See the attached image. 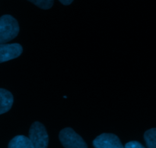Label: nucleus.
Masks as SVG:
<instances>
[{
    "instance_id": "20e7f679",
    "label": "nucleus",
    "mask_w": 156,
    "mask_h": 148,
    "mask_svg": "<svg viewBox=\"0 0 156 148\" xmlns=\"http://www.w3.org/2000/svg\"><path fill=\"white\" fill-rule=\"evenodd\" d=\"M95 148H124L118 137L114 134L104 133L93 141Z\"/></svg>"
},
{
    "instance_id": "6e6552de",
    "label": "nucleus",
    "mask_w": 156,
    "mask_h": 148,
    "mask_svg": "<svg viewBox=\"0 0 156 148\" xmlns=\"http://www.w3.org/2000/svg\"><path fill=\"white\" fill-rule=\"evenodd\" d=\"M156 129H152L146 131L144 134V138L146 141L147 147L149 148H156Z\"/></svg>"
},
{
    "instance_id": "7ed1b4c3",
    "label": "nucleus",
    "mask_w": 156,
    "mask_h": 148,
    "mask_svg": "<svg viewBox=\"0 0 156 148\" xmlns=\"http://www.w3.org/2000/svg\"><path fill=\"white\" fill-rule=\"evenodd\" d=\"M59 138L65 148H88L82 137L71 128L62 129L59 132Z\"/></svg>"
},
{
    "instance_id": "0eeeda50",
    "label": "nucleus",
    "mask_w": 156,
    "mask_h": 148,
    "mask_svg": "<svg viewBox=\"0 0 156 148\" xmlns=\"http://www.w3.org/2000/svg\"><path fill=\"white\" fill-rule=\"evenodd\" d=\"M9 148H34L28 138L24 135H18L11 140Z\"/></svg>"
},
{
    "instance_id": "39448f33",
    "label": "nucleus",
    "mask_w": 156,
    "mask_h": 148,
    "mask_svg": "<svg viewBox=\"0 0 156 148\" xmlns=\"http://www.w3.org/2000/svg\"><path fill=\"white\" fill-rule=\"evenodd\" d=\"M22 52L23 48L19 43L0 44V63L16 59Z\"/></svg>"
},
{
    "instance_id": "9d476101",
    "label": "nucleus",
    "mask_w": 156,
    "mask_h": 148,
    "mask_svg": "<svg viewBox=\"0 0 156 148\" xmlns=\"http://www.w3.org/2000/svg\"><path fill=\"white\" fill-rule=\"evenodd\" d=\"M124 148H145L144 146L142 145L138 141H130L125 145Z\"/></svg>"
},
{
    "instance_id": "f03ea898",
    "label": "nucleus",
    "mask_w": 156,
    "mask_h": 148,
    "mask_svg": "<svg viewBox=\"0 0 156 148\" xmlns=\"http://www.w3.org/2000/svg\"><path fill=\"white\" fill-rule=\"evenodd\" d=\"M29 139L34 148H47L49 136L46 128L39 122H34L29 130Z\"/></svg>"
},
{
    "instance_id": "1a4fd4ad",
    "label": "nucleus",
    "mask_w": 156,
    "mask_h": 148,
    "mask_svg": "<svg viewBox=\"0 0 156 148\" xmlns=\"http://www.w3.org/2000/svg\"><path fill=\"white\" fill-rule=\"evenodd\" d=\"M42 9H50L53 5V0H28Z\"/></svg>"
},
{
    "instance_id": "9b49d317",
    "label": "nucleus",
    "mask_w": 156,
    "mask_h": 148,
    "mask_svg": "<svg viewBox=\"0 0 156 148\" xmlns=\"http://www.w3.org/2000/svg\"><path fill=\"white\" fill-rule=\"evenodd\" d=\"M62 5H69L71 4L73 2V0H59Z\"/></svg>"
},
{
    "instance_id": "f257e3e1",
    "label": "nucleus",
    "mask_w": 156,
    "mask_h": 148,
    "mask_svg": "<svg viewBox=\"0 0 156 148\" xmlns=\"http://www.w3.org/2000/svg\"><path fill=\"white\" fill-rule=\"evenodd\" d=\"M19 33V25L15 18L5 15L0 18V44L15 39Z\"/></svg>"
},
{
    "instance_id": "423d86ee",
    "label": "nucleus",
    "mask_w": 156,
    "mask_h": 148,
    "mask_svg": "<svg viewBox=\"0 0 156 148\" xmlns=\"http://www.w3.org/2000/svg\"><path fill=\"white\" fill-rule=\"evenodd\" d=\"M13 96L10 91L0 88V115L9 111L13 104Z\"/></svg>"
}]
</instances>
